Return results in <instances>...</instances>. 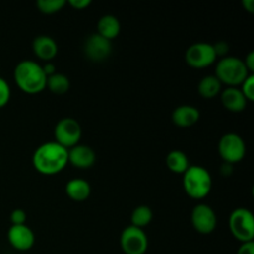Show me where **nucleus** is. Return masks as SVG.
I'll return each mask as SVG.
<instances>
[{
	"instance_id": "f257e3e1",
	"label": "nucleus",
	"mask_w": 254,
	"mask_h": 254,
	"mask_svg": "<svg viewBox=\"0 0 254 254\" xmlns=\"http://www.w3.org/2000/svg\"><path fill=\"white\" fill-rule=\"evenodd\" d=\"M32 165L42 175H56L68 165V150L56 141H47L34 151Z\"/></svg>"
},
{
	"instance_id": "f03ea898",
	"label": "nucleus",
	"mask_w": 254,
	"mask_h": 254,
	"mask_svg": "<svg viewBox=\"0 0 254 254\" xmlns=\"http://www.w3.org/2000/svg\"><path fill=\"white\" fill-rule=\"evenodd\" d=\"M14 81L24 93L37 94L46 89L47 77L41 64L32 60H24L15 66Z\"/></svg>"
},
{
	"instance_id": "7ed1b4c3",
	"label": "nucleus",
	"mask_w": 254,
	"mask_h": 254,
	"mask_svg": "<svg viewBox=\"0 0 254 254\" xmlns=\"http://www.w3.org/2000/svg\"><path fill=\"white\" fill-rule=\"evenodd\" d=\"M212 178L210 171L200 165H190L184 173L183 186L186 195L193 200H202L212 189Z\"/></svg>"
},
{
	"instance_id": "20e7f679",
	"label": "nucleus",
	"mask_w": 254,
	"mask_h": 254,
	"mask_svg": "<svg viewBox=\"0 0 254 254\" xmlns=\"http://www.w3.org/2000/svg\"><path fill=\"white\" fill-rule=\"evenodd\" d=\"M250 74L248 69L246 68L245 62L240 57L226 56L218 60L216 64L215 76L218 81L227 87H238L243 83Z\"/></svg>"
},
{
	"instance_id": "39448f33",
	"label": "nucleus",
	"mask_w": 254,
	"mask_h": 254,
	"mask_svg": "<svg viewBox=\"0 0 254 254\" xmlns=\"http://www.w3.org/2000/svg\"><path fill=\"white\" fill-rule=\"evenodd\" d=\"M228 227L231 233L240 242H252L254 240V216L248 208L238 207L230 215Z\"/></svg>"
},
{
	"instance_id": "423d86ee",
	"label": "nucleus",
	"mask_w": 254,
	"mask_h": 254,
	"mask_svg": "<svg viewBox=\"0 0 254 254\" xmlns=\"http://www.w3.org/2000/svg\"><path fill=\"white\" fill-rule=\"evenodd\" d=\"M246 151V143L242 139V136L236 133H227L221 136L218 141V154L223 163L235 164L240 163L245 159Z\"/></svg>"
},
{
	"instance_id": "0eeeda50",
	"label": "nucleus",
	"mask_w": 254,
	"mask_h": 254,
	"mask_svg": "<svg viewBox=\"0 0 254 254\" xmlns=\"http://www.w3.org/2000/svg\"><path fill=\"white\" fill-rule=\"evenodd\" d=\"M55 141L67 150L78 145L82 136L81 124L71 117L60 119L54 129Z\"/></svg>"
},
{
	"instance_id": "6e6552de",
	"label": "nucleus",
	"mask_w": 254,
	"mask_h": 254,
	"mask_svg": "<svg viewBox=\"0 0 254 254\" xmlns=\"http://www.w3.org/2000/svg\"><path fill=\"white\" fill-rule=\"evenodd\" d=\"M217 60L212 44L196 42L192 44L185 52V61L192 68H206L213 64Z\"/></svg>"
},
{
	"instance_id": "1a4fd4ad",
	"label": "nucleus",
	"mask_w": 254,
	"mask_h": 254,
	"mask_svg": "<svg viewBox=\"0 0 254 254\" xmlns=\"http://www.w3.org/2000/svg\"><path fill=\"white\" fill-rule=\"evenodd\" d=\"M148 246V236L141 228L130 225L122 232L121 248L126 254H145Z\"/></svg>"
},
{
	"instance_id": "9d476101",
	"label": "nucleus",
	"mask_w": 254,
	"mask_h": 254,
	"mask_svg": "<svg viewBox=\"0 0 254 254\" xmlns=\"http://www.w3.org/2000/svg\"><path fill=\"white\" fill-rule=\"evenodd\" d=\"M191 223L198 233L210 235L217 227V216L211 206L198 203L191 211Z\"/></svg>"
},
{
	"instance_id": "9b49d317",
	"label": "nucleus",
	"mask_w": 254,
	"mask_h": 254,
	"mask_svg": "<svg viewBox=\"0 0 254 254\" xmlns=\"http://www.w3.org/2000/svg\"><path fill=\"white\" fill-rule=\"evenodd\" d=\"M112 49V41L104 39L97 32L89 35L83 45L84 55L92 62H103L111 56Z\"/></svg>"
},
{
	"instance_id": "f8f14e48",
	"label": "nucleus",
	"mask_w": 254,
	"mask_h": 254,
	"mask_svg": "<svg viewBox=\"0 0 254 254\" xmlns=\"http://www.w3.org/2000/svg\"><path fill=\"white\" fill-rule=\"evenodd\" d=\"M7 241L14 250L29 251L35 245V235L27 225L11 226L7 231Z\"/></svg>"
},
{
	"instance_id": "ddd939ff",
	"label": "nucleus",
	"mask_w": 254,
	"mask_h": 254,
	"mask_svg": "<svg viewBox=\"0 0 254 254\" xmlns=\"http://www.w3.org/2000/svg\"><path fill=\"white\" fill-rule=\"evenodd\" d=\"M96 163V153L88 145L78 144L73 148L68 149V164L77 169L86 170Z\"/></svg>"
},
{
	"instance_id": "4468645a",
	"label": "nucleus",
	"mask_w": 254,
	"mask_h": 254,
	"mask_svg": "<svg viewBox=\"0 0 254 254\" xmlns=\"http://www.w3.org/2000/svg\"><path fill=\"white\" fill-rule=\"evenodd\" d=\"M32 52L37 59L45 62H51L59 52V46L51 36L40 35L32 41Z\"/></svg>"
},
{
	"instance_id": "2eb2a0df",
	"label": "nucleus",
	"mask_w": 254,
	"mask_h": 254,
	"mask_svg": "<svg viewBox=\"0 0 254 254\" xmlns=\"http://www.w3.org/2000/svg\"><path fill=\"white\" fill-rule=\"evenodd\" d=\"M221 103L227 111L241 113L247 107V99L238 87H226L221 92Z\"/></svg>"
},
{
	"instance_id": "dca6fc26",
	"label": "nucleus",
	"mask_w": 254,
	"mask_h": 254,
	"mask_svg": "<svg viewBox=\"0 0 254 254\" xmlns=\"http://www.w3.org/2000/svg\"><path fill=\"white\" fill-rule=\"evenodd\" d=\"M200 111L196 107L184 104L176 107L171 113V121L180 128H190L200 121Z\"/></svg>"
},
{
	"instance_id": "f3484780",
	"label": "nucleus",
	"mask_w": 254,
	"mask_h": 254,
	"mask_svg": "<svg viewBox=\"0 0 254 254\" xmlns=\"http://www.w3.org/2000/svg\"><path fill=\"white\" fill-rule=\"evenodd\" d=\"M66 195L76 202H83L91 195V185L84 179L74 178L66 184Z\"/></svg>"
},
{
	"instance_id": "a211bd4d",
	"label": "nucleus",
	"mask_w": 254,
	"mask_h": 254,
	"mask_svg": "<svg viewBox=\"0 0 254 254\" xmlns=\"http://www.w3.org/2000/svg\"><path fill=\"white\" fill-rule=\"evenodd\" d=\"M119 32H121V22H119L118 17L114 15H103L98 20L97 34L101 35L104 39L112 41L118 36Z\"/></svg>"
},
{
	"instance_id": "6ab92c4d",
	"label": "nucleus",
	"mask_w": 254,
	"mask_h": 254,
	"mask_svg": "<svg viewBox=\"0 0 254 254\" xmlns=\"http://www.w3.org/2000/svg\"><path fill=\"white\" fill-rule=\"evenodd\" d=\"M165 163L169 170L174 174H181V175H184V173L190 168L188 155L181 150H171L166 155Z\"/></svg>"
},
{
	"instance_id": "aec40b11",
	"label": "nucleus",
	"mask_w": 254,
	"mask_h": 254,
	"mask_svg": "<svg viewBox=\"0 0 254 254\" xmlns=\"http://www.w3.org/2000/svg\"><path fill=\"white\" fill-rule=\"evenodd\" d=\"M197 89L202 98L211 99L215 98L216 96H218L222 92V83L218 81L215 74H208V76H205L201 79Z\"/></svg>"
},
{
	"instance_id": "412c9836",
	"label": "nucleus",
	"mask_w": 254,
	"mask_h": 254,
	"mask_svg": "<svg viewBox=\"0 0 254 254\" xmlns=\"http://www.w3.org/2000/svg\"><path fill=\"white\" fill-rule=\"evenodd\" d=\"M71 83L66 74L56 72L52 76L47 77L46 88L54 94H64L68 92Z\"/></svg>"
},
{
	"instance_id": "4be33fe9",
	"label": "nucleus",
	"mask_w": 254,
	"mask_h": 254,
	"mask_svg": "<svg viewBox=\"0 0 254 254\" xmlns=\"http://www.w3.org/2000/svg\"><path fill=\"white\" fill-rule=\"evenodd\" d=\"M151 220H153V211L146 205H141L134 208L130 216L131 226L141 228V230L146 227L151 222Z\"/></svg>"
},
{
	"instance_id": "5701e85b",
	"label": "nucleus",
	"mask_w": 254,
	"mask_h": 254,
	"mask_svg": "<svg viewBox=\"0 0 254 254\" xmlns=\"http://www.w3.org/2000/svg\"><path fill=\"white\" fill-rule=\"evenodd\" d=\"M66 5V0H39L36 2V7L40 12L46 15L56 14L61 11Z\"/></svg>"
},
{
	"instance_id": "b1692460",
	"label": "nucleus",
	"mask_w": 254,
	"mask_h": 254,
	"mask_svg": "<svg viewBox=\"0 0 254 254\" xmlns=\"http://www.w3.org/2000/svg\"><path fill=\"white\" fill-rule=\"evenodd\" d=\"M241 92L243 93L247 102L254 101V74H250L241 84Z\"/></svg>"
},
{
	"instance_id": "393cba45",
	"label": "nucleus",
	"mask_w": 254,
	"mask_h": 254,
	"mask_svg": "<svg viewBox=\"0 0 254 254\" xmlns=\"http://www.w3.org/2000/svg\"><path fill=\"white\" fill-rule=\"evenodd\" d=\"M11 98V89L9 83L2 77H0V108L6 106Z\"/></svg>"
},
{
	"instance_id": "a878e982",
	"label": "nucleus",
	"mask_w": 254,
	"mask_h": 254,
	"mask_svg": "<svg viewBox=\"0 0 254 254\" xmlns=\"http://www.w3.org/2000/svg\"><path fill=\"white\" fill-rule=\"evenodd\" d=\"M26 218L27 215L24 210L21 208H16L11 212L10 215V221H11V226H20V225H26Z\"/></svg>"
},
{
	"instance_id": "bb28decb",
	"label": "nucleus",
	"mask_w": 254,
	"mask_h": 254,
	"mask_svg": "<svg viewBox=\"0 0 254 254\" xmlns=\"http://www.w3.org/2000/svg\"><path fill=\"white\" fill-rule=\"evenodd\" d=\"M213 50H215L216 57H226L228 54V50H230V46H228L227 42L225 41H218L216 42L215 45H212Z\"/></svg>"
},
{
	"instance_id": "cd10ccee",
	"label": "nucleus",
	"mask_w": 254,
	"mask_h": 254,
	"mask_svg": "<svg viewBox=\"0 0 254 254\" xmlns=\"http://www.w3.org/2000/svg\"><path fill=\"white\" fill-rule=\"evenodd\" d=\"M67 4L76 10H84L92 4L91 0H68Z\"/></svg>"
},
{
	"instance_id": "c85d7f7f",
	"label": "nucleus",
	"mask_w": 254,
	"mask_h": 254,
	"mask_svg": "<svg viewBox=\"0 0 254 254\" xmlns=\"http://www.w3.org/2000/svg\"><path fill=\"white\" fill-rule=\"evenodd\" d=\"M237 254H254V242H246L238 248Z\"/></svg>"
},
{
	"instance_id": "c756f323",
	"label": "nucleus",
	"mask_w": 254,
	"mask_h": 254,
	"mask_svg": "<svg viewBox=\"0 0 254 254\" xmlns=\"http://www.w3.org/2000/svg\"><path fill=\"white\" fill-rule=\"evenodd\" d=\"M243 62H245V66H246V68L248 69V72H250V73H253L254 72V51H251L250 54L246 56L245 61Z\"/></svg>"
},
{
	"instance_id": "7c9ffc66",
	"label": "nucleus",
	"mask_w": 254,
	"mask_h": 254,
	"mask_svg": "<svg viewBox=\"0 0 254 254\" xmlns=\"http://www.w3.org/2000/svg\"><path fill=\"white\" fill-rule=\"evenodd\" d=\"M42 69H44V73L46 74V77L52 76V74L56 73V66L52 62H45V64L42 66Z\"/></svg>"
},
{
	"instance_id": "2f4dec72",
	"label": "nucleus",
	"mask_w": 254,
	"mask_h": 254,
	"mask_svg": "<svg viewBox=\"0 0 254 254\" xmlns=\"http://www.w3.org/2000/svg\"><path fill=\"white\" fill-rule=\"evenodd\" d=\"M232 164H228V163H223L221 165V175L222 176H230L232 175L233 173V169H232Z\"/></svg>"
},
{
	"instance_id": "473e14b6",
	"label": "nucleus",
	"mask_w": 254,
	"mask_h": 254,
	"mask_svg": "<svg viewBox=\"0 0 254 254\" xmlns=\"http://www.w3.org/2000/svg\"><path fill=\"white\" fill-rule=\"evenodd\" d=\"M242 5L248 12L253 14V12H254V1H253V0H243Z\"/></svg>"
}]
</instances>
